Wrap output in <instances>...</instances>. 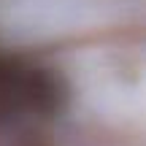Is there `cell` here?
Listing matches in <instances>:
<instances>
[{
  "mask_svg": "<svg viewBox=\"0 0 146 146\" xmlns=\"http://www.w3.org/2000/svg\"><path fill=\"white\" fill-rule=\"evenodd\" d=\"M116 119H119V116H116ZM122 122V119H119ZM122 125H125V122H122ZM125 146H127V130H125Z\"/></svg>",
  "mask_w": 146,
  "mask_h": 146,
  "instance_id": "obj_1",
  "label": "cell"
}]
</instances>
